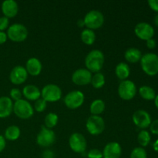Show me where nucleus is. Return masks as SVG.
<instances>
[{
    "label": "nucleus",
    "mask_w": 158,
    "mask_h": 158,
    "mask_svg": "<svg viewBox=\"0 0 158 158\" xmlns=\"http://www.w3.org/2000/svg\"><path fill=\"white\" fill-rule=\"evenodd\" d=\"M104 64V55L98 49L90 51L85 59L86 69L90 73H100Z\"/></svg>",
    "instance_id": "obj_1"
},
{
    "label": "nucleus",
    "mask_w": 158,
    "mask_h": 158,
    "mask_svg": "<svg viewBox=\"0 0 158 158\" xmlns=\"http://www.w3.org/2000/svg\"><path fill=\"white\" fill-rule=\"evenodd\" d=\"M140 65L143 72L148 76L157 75L158 73V56L155 53L149 52L142 56Z\"/></svg>",
    "instance_id": "obj_2"
},
{
    "label": "nucleus",
    "mask_w": 158,
    "mask_h": 158,
    "mask_svg": "<svg viewBox=\"0 0 158 158\" xmlns=\"http://www.w3.org/2000/svg\"><path fill=\"white\" fill-rule=\"evenodd\" d=\"M28 29L24 25L20 23H15L12 24L8 28L7 35L8 39L15 43L23 42L28 37Z\"/></svg>",
    "instance_id": "obj_3"
},
{
    "label": "nucleus",
    "mask_w": 158,
    "mask_h": 158,
    "mask_svg": "<svg viewBox=\"0 0 158 158\" xmlns=\"http://www.w3.org/2000/svg\"><path fill=\"white\" fill-rule=\"evenodd\" d=\"M13 112L19 118L27 120L32 117L34 109L29 101L21 99L13 104Z\"/></svg>",
    "instance_id": "obj_4"
},
{
    "label": "nucleus",
    "mask_w": 158,
    "mask_h": 158,
    "mask_svg": "<svg viewBox=\"0 0 158 158\" xmlns=\"http://www.w3.org/2000/svg\"><path fill=\"white\" fill-rule=\"evenodd\" d=\"M83 20L87 29L94 30L103 26L104 23V16L100 11L91 10L86 13Z\"/></svg>",
    "instance_id": "obj_5"
},
{
    "label": "nucleus",
    "mask_w": 158,
    "mask_h": 158,
    "mask_svg": "<svg viewBox=\"0 0 158 158\" xmlns=\"http://www.w3.org/2000/svg\"><path fill=\"white\" fill-rule=\"evenodd\" d=\"M137 94V87L135 83L131 80H123L118 86V94L121 99L124 100H131Z\"/></svg>",
    "instance_id": "obj_6"
},
{
    "label": "nucleus",
    "mask_w": 158,
    "mask_h": 158,
    "mask_svg": "<svg viewBox=\"0 0 158 158\" xmlns=\"http://www.w3.org/2000/svg\"><path fill=\"white\" fill-rule=\"evenodd\" d=\"M86 129L91 135H99L105 129L104 120L100 116L92 115L86 120Z\"/></svg>",
    "instance_id": "obj_7"
},
{
    "label": "nucleus",
    "mask_w": 158,
    "mask_h": 158,
    "mask_svg": "<svg viewBox=\"0 0 158 158\" xmlns=\"http://www.w3.org/2000/svg\"><path fill=\"white\" fill-rule=\"evenodd\" d=\"M42 98L46 102H56L62 97V90L59 86L56 84H47L41 91Z\"/></svg>",
    "instance_id": "obj_8"
},
{
    "label": "nucleus",
    "mask_w": 158,
    "mask_h": 158,
    "mask_svg": "<svg viewBox=\"0 0 158 158\" xmlns=\"http://www.w3.org/2000/svg\"><path fill=\"white\" fill-rule=\"evenodd\" d=\"M55 140L56 134L54 131L45 126H42L41 130L36 137V142L38 145L43 148H48L53 144Z\"/></svg>",
    "instance_id": "obj_9"
},
{
    "label": "nucleus",
    "mask_w": 158,
    "mask_h": 158,
    "mask_svg": "<svg viewBox=\"0 0 158 158\" xmlns=\"http://www.w3.org/2000/svg\"><path fill=\"white\" fill-rule=\"evenodd\" d=\"M84 94L80 90H73L69 92L64 98L65 105L72 110L80 107L84 103Z\"/></svg>",
    "instance_id": "obj_10"
},
{
    "label": "nucleus",
    "mask_w": 158,
    "mask_h": 158,
    "mask_svg": "<svg viewBox=\"0 0 158 158\" xmlns=\"http://www.w3.org/2000/svg\"><path fill=\"white\" fill-rule=\"evenodd\" d=\"M69 148L75 153H83L86 151L87 143L83 134L74 133L70 136L69 140Z\"/></svg>",
    "instance_id": "obj_11"
},
{
    "label": "nucleus",
    "mask_w": 158,
    "mask_h": 158,
    "mask_svg": "<svg viewBox=\"0 0 158 158\" xmlns=\"http://www.w3.org/2000/svg\"><path fill=\"white\" fill-rule=\"evenodd\" d=\"M134 32L139 39L142 40H148L153 39L154 29L151 25L147 23H140L136 25Z\"/></svg>",
    "instance_id": "obj_12"
},
{
    "label": "nucleus",
    "mask_w": 158,
    "mask_h": 158,
    "mask_svg": "<svg viewBox=\"0 0 158 158\" xmlns=\"http://www.w3.org/2000/svg\"><path fill=\"white\" fill-rule=\"evenodd\" d=\"M132 119L134 124L140 129H146L151 123V116L143 110H138L134 112Z\"/></svg>",
    "instance_id": "obj_13"
},
{
    "label": "nucleus",
    "mask_w": 158,
    "mask_h": 158,
    "mask_svg": "<svg viewBox=\"0 0 158 158\" xmlns=\"http://www.w3.org/2000/svg\"><path fill=\"white\" fill-rule=\"evenodd\" d=\"M92 74L86 69H78L73 73L72 81L78 86H85L90 83Z\"/></svg>",
    "instance_id": "obj_14"
},
{
    "label": "nucleus",
    "mask_w": 158,
    "mask_h": 158,
    "mask_svg": "<svg viewBox=\"0 0 158 158\" xmlns=\"http://www.w3.org/2000/svg\"><path fill=\"white\" fill-rule=\"evenodd\" d=\"M28 77V73L26 68L22 66H16L12 69L9 74L11 83L15 85H20L25 83Z\"/></svg>",
    "instance_id": "obj_15"
},
{
    "label": "nucleus",
    "mask_w": 158,
    "mask_h": 158,
    "mask_svg": "<svg viewBox=\"0 0 158 158\" xmlns=\"http://www.w3.org/2000/svg\"><path fill=\"white\" fill-rule=\"evenodd\" d=\"M103 158H120L122 148L117 142H110L103 148Z\"/></svg>",
    "instance_id": "obj_16"
},
{
    "label": "nucleus",
    "mask_w": 158,
    "mask_h": 158,
    "mask_svg": "<svg viewBox=\"0 0 158 158\" xmlns=\"http://www.w3.org/2000/svg\"><path fill=\"white\" fill-rule=\"evenodd\" d=\"M2 12L6 18H13L18 14V4L14 0H6L2 3Z\"/></svg>",
    "instance_id": "obj_17"
},
{
    "label": "nucleus",
    "mask_w": 158,
    "mask_h": 158,
    "mask_svg": "<svg viewBox=\"0 0 158 158\" xmlns=\"http://www.w3.org/2000/svg\"><path fill=\"white\" fill-rule=\"evenodd\" d=\"M13 111V103L9 97H0V118L9 117Z\"/></svg>",
    "instance_id": "obj_18"
},
{
    "label": "nucleus",
    "mask_w": 158,
    "mask_h": 158,
    "mask_svg": "<svg viewBox=\"0 0 158 158\" xmlns=\"http://www.w3.org/2000/svg\"><path fill=\"white\" fill-rule=\"evenodd\" d=\"M43 66L40 60L37 58L32 57V58L29 59L26 62V69L27 71L28 74L32 76V77H37L41 73Z\"/></svg>",
    "instance_id": "obj_19"
},
{
    "label": "nucleus",
    "mask_w": 158,
    "mask_h": 158,
    "mask_svg": "<svg viewBox=\"0 0 158 158\" xmlns=\"http://www.w3.org/2000/svg\"><path fill=\"white\" fill-rule=\"evenodd\" d=\"M22 94L25 98L31 101H36L41 97V91L35 85H27L23 89Z\"/></svg>",
    "instance_id": "obj_20"
},
{
    "label": "nucleus",
    "mask_w": 158,
    "mask_h": 158,
    "mask_svg": "<svg viewBox=\"0 0 158 158\" xmlns=\"http://www.w3.org/2000/svg\"><path fill=\"white\" fill-rule=\"evenodd\" d=\"M125 60L131 63H136L140 60L142 57L141 52L137 48H129L124 53Z\"/></svg>",
    "instance_id": "obj_21"
},
{
    "label": "nucleus",
    "mask_w": 158,
    "mask_h": 158,
    "mask_svg": "<svg viewBox=\"0 0 158 158\" xmlns=\"http://www.w3.org/2000/svg\"><path fill=\"white\" fill-rule=\"evenodd\" d=\"M116 76L120 79V80H126L129 77L131 73V69L129 66L125 63H120L117 64L115 69Z\"/></svg>",
    "instance_id": "obj_22"
},
{
    "label": "nucleus",
    "mask_w": 158,
    "mask_h": 158,
    "mask_svg": "<svg viewBox=\"0 0 158 158\" xmlns=\"http://www.w3.org/2000/svg\"><path fill=\"white\" fill-rule=\"evenodd\" d=\"M20 134H21V131H20L19 127L15 126V125H12V126H9V127L6 128L4 137L6 140L14 141L19 138Z\"/></svg>",
    "instance_id": "obj_23"
},
{
    "label": "nucleus",
    "mask_w": 158,
    "mask_h": 158,
    "mask_svg": "<svg viewBox=\"0 0 158 158\" xmlns=\"http://www.w3.org/2000/svg\"><path fill=\"white\" fill-rule=\"evenodd\" d=\"M81 40L83 43L88 46H91L96 41V34L94 30L85 29L81 32Z\"/></svg>",
    "instance_id": "obj_24"
},
{
    "label": "nucleus",
    "mask_w": 158,
    "mask_h": 158,
    "mask_svg": "<svg viewBox=\"0 0 158 158\" xmlns=\"http://www.w3.org/2000/svg\"><path fill=\"white\" fill-rule=\"evenodd\" d=\"M105 110V103L102 100H95L92 102L89 106V111L93 115L99 116L103 113Z\"/></svg>",
    "instance_id": "obj_25"
},
{
    "label": "nucleus",
    "mask_w": 158,
    "mask_h": 158,
    "mask_svg": "<svg viewBox=\"0 0 158 158\" xmlns=\"http://www.w3.org/2000/svg\"><path fill=\"white\" fill-rule=\"evenodd\" d=\"M140 97L146 100H153L156 97V93L153 88L148 86H142L139 89Z\"/></svg>",
    "instance_id": "obj_26"
},
{
    "label": "nucleus",
    "mask_w": 158,
    "mask_h": 158,
    "mask_svg": "<svg viewBox=\"0 0 158 158\" xmlns=\"http://www.w3.org/2000/svg\"><path fill=\"white\" fill-rule=\"evenodd\" d=\"M90 83L95 89H100L105 84V77L101 73H97L92 76Z\"/></svg>",
    "instance_id": "obj_27"
},
{
    "label": "nucleus",
    "mask_w": 158,
    "mask_h": 158,
    "mask_svg": "<svg viewBox=\"0 0 158 158\" xmlns=\"http://www.w3.org/2000/svg\"><path fill=\"white\" fill-rule=\"evenodd\" d=\"M59 117L54 113H49L45 117V127L49 129H52L54 127L56 126L57 123H58Z\"/></svg>",
    "instance_id": "obj_28"
},
{
    "label": "nucleus",
    "mask_w": 158,
    "mask_h": 158,
    "mask_svg": "<svg viewBox=\"0 0 158 158\" xmlns=\"http://www.w3.org/2000/svg\"><path fill=\"white\" fill-rule=\"evenodd\" d=\"M137 140H138V143H140V146H148L151 141V136H150L149 132L145 131V130L140 131L138 134V137H137Z\"/></svg>",
    "instance_id": "obj_29"
},
{
    "label": "nucleus",
    "mask_w": 158,
    "mask_h": 158,
    "mask_svg": "<svg viewBox=\"0 0 158 158\" xmlns=\"http://www.w3.org/2000/svg\"><path fill=\"white\" fill-rule=\"evenodd\" d=\"M131 158H148V154L143 148H136L131 152Z\"/></svg>",
    "instance_id": "obj_30"
},
{
    "label": "nucleus",
    "mask_w": 158,
    "mask_h": 158,
    "mask_svg": "<svg viewBox=\"0 0 158 158\" xmlns=\"http://www.w3.org/2000/svg\"><path fill=\"white\" fill-rule=\"evenodd\" d=\"M47 107V102L43 100V98H40L35 102L34 104V109L36 112L41 113L43 112Z\"/></svg>",
    "instance_id": "obj_31"
},
{
    "label": "nucleus",
    "mask_w": 158,
    "mask_h": 158,
    "mask_svg": "<svg viewBox=\"0 0 158 158\" xmlns=\"http://www.w3.org/2000/svg\"><path fill=\"white\" fill-rule=\"evenodd\" d=\"M10 98L11 100H13L15 101H18V100H21L23 94L20 91V89H17V88H13L10 90Z\"/></svg>",
    "instance_id": "obj_32"
},
{
    "label": "nucleus",
    "mask_w": 158,
    "mask_h": 158,
    "mask_svg": "<svg viewBox=\"0 0 158 158\" xmlns=\"http://www.w3.org/2000/svg\"><path fill=\"white\" fill-rule=\"evenodd\" d=\"M88 158H103V153L98 149H92L88 152Z\"/></svg>",
    "instance_id": "obj_33"
},
{
    "label": "nucleus",
    "mask_w": 158,
    "mask_h": 158,
    "mask_svg": "<svg viewBox=\"0 0 158 158\" xmlns=\"http://www.w3.org/2000/svg\"><path fill=\"white\" fill-rule=\"evenodd\" d=\"M9 19L5 16L0 17V31L3 32L9 27Z\"/></svg>",
    "instance_id": "obj_34"
},
{
    "label": "nucleus",
    "mask_w": 158,
    "mask_h": 158,
    "mask_svg": "<svg viewBox=\"0 0 158 158\" xmlns=\"http://www.w3.org/2000/svg\"><path fill=\"white\" fill-rule=\"evenodd\" d=\"M151 131L152 134L158 135V120L151 122Z\"/></svg>",
    "instance_id": "obj_35"
},
{
    "label": "nucleus",
    "mask_w": 158,
    "mask_h": 158,
    "mask_svg": "<svg viewBox=\"0 0 158 158\" xmlns=\"http://www.w3.org/2000/svg\"><path fill=\"white\" fill-rule=\"evenodd\" d=\"M148 5L151 9L155 12H158V0H149Z\"/></svg>",
    "instance_id": "obj_36"
},
{
    "label": "nucleus",
    "mask_w": 158,
    "mask_h": 158,
    "mask_svg": "<svg viewBox=\"0 0 158 158\" xmlns=\"http://www.w3.org/2000/svg\"><path fill=\"white\" fill-rule=\"evenodd\" d=\"M6 139L3 136L0 135V153L2 151H4V149L6 148Z\"/></svg>",
    "instance_id": "obj_37"
},
{
    "label": "nucleus",
    "mask_w": 158,
    "mask_h": 158,
    "mask_svg": "<svg viewBox=\"0 0 158 158\" xmlns=\"http://www.w3.org/2000/svg\"><path fill=\"white\" fill-rule=\"evenodd\" d=\"M7 35L5 32H1L0 31V45H2L7 41Z\"/></svg>",
    "instance_id": "obj_38"
},
{
    "label": "nucleus",
    "mask_w": 158,
    "mask_h": 158,
    "mask_svg": "<svg viewBox=\"0 0 158 158\" xmlns=\"http://www.w3.org/2000/svg\"><path fill=\"white\" fill-rule=\"evenodd\" d=\"M147 46L149 49H154L156 46V41L154 39H151V40H147Z\"/></svg>",
    "instance_id": "obj_39"
},
{
    "label": "nucleus",
    "mask_w": 158,
    "mask_h": 158,
    "mask_svg": "<svg viewBox=\"0 0 158 158\" xmlns=\"http://www.w3.org/2000/svg\"><path fill=\"white\" fill-rule=\"evenodd\" d=\"M43 158H53V153L50 151H46L43 153Z\"/></svg>",
    "instance_id": "obj_40"
},
{
    "label": "nucleus",
    "mask_w": 158,
    "mask_h": 158,
    "mask_svg": "<svg viewBox=\"0 0 158 158\" xmlns=\"http://www.w3.org/2000/svg\"><path fill=\"white\" fill-rule=\"evenodd\" d=\"M77 26L80 28L85 26V23H84V20H83V19H79L78 21H77Z\"/></svg>",
    "instance_id": "obj_41"
},
{
    "label": "nucleus",
    "mask_w": 158,
    "mask_h": 158,
    "mask_svg": "<svg viewBox=\"0 0 158 158\" xmlns=\"http://www.w3.org/2000/svg\"><path fill=\"white\" fill-rule=\"evenodd\" d=\"M153 148H154V151L158 152V139L154 142V144H153Z\"/></svg>",
    "instance_id": "obj_42"
},
{
    "label": "nucleus",
    "mask_w": 158,
    "mask_h": 158,
    "mask_svg": "<svg viewBox=\"0 0 158 158\" xmlns=\"http://www.w3.org/2000/svg\"><path fill=\"white\" fill-rule=\"evenodd\" d=\"M154 23H155L156 26H158V13L154 17Z\"/></svg>",
    "instance_id": "obj_43"
},
{
    "label": "nucleus",
    "mask_w": 158,
    "mask_h": 158,
    "mask_svg": "<svg viewBox=\"0 0 158 158\" xmlns=\"http://www.w3.org/2000/svg\"><path fill=\"white\" fill-rule=\"evenodd\" d=\"M154 103H155V106H157V108L158 109V95L156 96L155 99H154Z\"/></svg>",
    "instance_id": "obj_44"
}]
</instances>
